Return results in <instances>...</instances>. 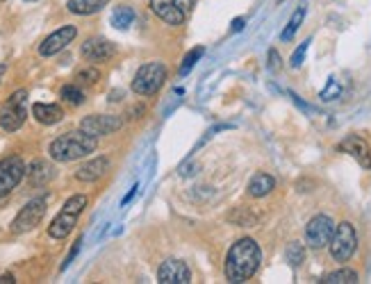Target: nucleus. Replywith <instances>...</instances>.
<instances>
[{
  "label": "nucleus",
  "instance_id": "obj_10",
  "mask_svg": "<svg viewBox=\"0 0 371 284\" xmlns=\"http://www.w3.org/2000/svg\"><path fill=\"white\" fill-rule=\"evenodd\" d=\"M26 176V164L21 157H7L0 161V198L7 195Z\"/></svg>",
  "mask_w": 371,
  "mask_h": 284
},
{
  "label": "nucleus",
  "instance_id": "obj_27",
  "mask_svg": "<svg viewBox=\"0 0 371 284\" xmlns=\"http://www.w3.org/2000/svg\"><path fill=\"white\" fill-rule=\"evenodd\" d=\"M340 96H342V86H340V82H337L335 78H331L328 84H326V89L319 93V98H321V101H326V103H328V101H337Z\"/></svg>",
  "mask_w": 371,
  "mask_h": 284
},
{
  "label": "nucleus",
  "instance_id": "obj_15",
  "mask_svg": "<svg viewBox=\"0 0 371 284\" xmlns=\"http://www.w3.org/2000/svg\"><path fill=\"white\" fill-rule=\"evenodd\" d=\"M114 52H116L114 43L107 41V39H103V37H92V39H87L84 46H82V57H84L87 62H107Z\"/></svg>",
  "mask_w": 371,
  "mask_h": 284
},
{
  "label": "nucleus",
  "instance_id": "obj_31",
  "mask_svg": "<svg viewBox=\"0 0 371 284\" xmlns=\"http://www.w3.org/2000/svg\"><path fill=\"white\" fill-rule=\"evenodd\" d=\"M269 69H271V71H278V69H280V55H278L274 48L269 50Z\"/></svg>",
  "mask_w": 371,
  "mask_h": 284
},
{
  "label": "nucleus",
  "instance_id": "obj_18",
  "mask_svg": "<svg viewBox=\"0 0 371 284\" xmlns=\"http://www.w3.org/2000/svg\"><path fill=\"white\" fill-rule=\"evenodd\" d=\"M276 189V180L269 176V173H255L253 180L248 182V193L253 198H265L271 191Z\"/></svg>",
  "mask_w": 371,
  "mask_h": 284
},
{
  "label": "nucleus",
  "instance_id": "obj_3",
  "mask_svg": "<svg viewBox=\"0 0 371 284\" xmlns=\"http://www.w3.org/2000/svg\"><path fill=\"white\" fill-rule=\"evenodd\" d=\"M84 207H87V195H82V193L71 195V198L64 203L60 214L52 218V223L48 225V234L52 239H67L73 232V227L78 225V218Z\"/></svg>",
  "mask_w": 371,
  "mask_h": 284
},
{
  "label": "nucleus",
  "instance_id": "obj_7",
  "mask_svg": "<svg viewBox=\"0 0 371 284\" xmlns=\"http://www.w3.org/2000/svg\"><path fill=\"white\" fill-rule=\"evenodd\" d=\"M150 9L169 25H182L194 9V0H150Z\"/></svg>",
  "mask_w": 371,
  "mask_h": 284
},
{
  "label": "nucleus",
  "instance_id": "obj_34",
  "mask_svg": "<svg viewBox=\"0 0 371 284\" xmlns=\"http://www.w3.org/2000/svg\"><path fill=\"white\" fill-rule=\"evenodd\" d=\"M5 282H7V284L16 282V280H14V276H12V273H7V276H0V284H5Z\"/></svg>",
  "mask_w": 371,
  "mask_h": 284
},
{
  "label": "nucleus",
  "instance_id": "obj_1",
  "mask_svg": "<svg viewBox=\"0 0 371 284\" xmlns=\"http://www.w3.org/2000/svg\"><path fill=\"white\" fill-rule=\"evenodd\" d=\"M262 261V250L253 239H239L226 255V278L233 284L248 282L255 276Z\"/></svg>",
  "mask_w": 371,
  "mask_h": 284
},
{
  "label": "nucleus",
  "instance_id": "obj_25",
  "mask_svg": "<svg viewBox=\"0 0 371 284\" xmlns=\"http://www.w3.org/2000/svg\"><path fill=\"white\" fill-rule=\"evenodd\" d=\"M203 52H205V48H194V50H189L187 52V57L182 59V64H180V75H187L194 67H196V62H199L201 57H203Z\"/></svg>",
  "mask_w": 371,
  "mask_h": 284
},
{
  "label": "nucleus",
  "instance_id": "obj_17",
  "mask_svg": "<svg viewBox=\"0 0 371 284\" xmlns=\"http://www.w3.org/2000/svg\"><path fill=\"white\" fill-rule=\"evenodd\" d=\"M32 116L37 118L43 125H55L64 118V112L60 105H46V103H37L32 107Z\"/></svg>",
  "mask_w": 371,
  "mask_h": 284
},
{
  "label": "nucleus",
  "instance_id": "obj_22",
  "mask_svg": "<svg viewBox=\"0 0 371 284\" xmlns=\"http://www.w3.org/2000/svg\"><path fill=\"white\" fill-rule=\"evenodd\" d=\"M303 18H305V5L297 7V12L292 14L289 23L285 25V30H282L280 39H282V41H292L294 35H297V32H299V28H301V23H303Z\"/></svg>",
  "mask_w": 371,
  "mask_h": 284
},
{
  "label": "nucleus",
  "instance_id": "obj_24",
  "mask_svg": "<svg viewBox=\"0 0 371 284\" xmlns=\"http://www.w3.org/2000/svg\"><path fill=\"white\" fill-rule=\"evenodd\" d=\"M285 259L289 261V264H292L294 268L301 266L303 261H305V248H303V244H299V242L289 244L287 250H285Z\"/></svg>",
  "mask_w": 371,
  "mask_h": 284
},
{
  "label": "nucleus",
  "instance_id": "obj_9",
  "mask_svg": "<svg viewBox=\"0 0 371 284\" xmlns=\"http://www.w3.org/2000/svg\"><path fill=\"white\" fill-rule=\"evenodd\" d=\"M333 234H335V223L333 218L326 214H316L314 218H310V223L305 225V244L314 250L328 246Z\"/></svg>",
  "mask_w": 371,
  "mask_h": 284
},
{
  "label": "nucleus",
  "instance_id": "obj_13",
  "mask_svg": "<svg viewBox=\"0 0 371 284\" xmlns=\"http://www.w3.org/2000/svg\"><path fill=\"white\" fill-rule=\"evenodd\" d=\"M337 150L346 152V155H351L360 166L362 169H371V146L367 144V141L362 137L358 135H348L340 141V146H337Z\"/></svg>",
  "mask_w": 371,
  "mask_h": 284
},
{
  "label": "nucleus",
  "instance_id": "obj_33",
  "mask_svg": "<svg viewBox=\"0 0 371 284\" xmlns=\"http://www.w3.org/2000/svg\"><path fill=\"white\" fill-rule=\"evenodd\" d=\"M244 23H246V21H244L242 16H239V18L233 21V28H231V30H233V32H242V30H244Z\"/></svg>",
  "mask_w": 371,
  "mask_h": 284
},
{
  "label": "nucleus",
  "instance_id": "obj_28",
  "mask_svg": "<svg viewBox=\"0 0 371 284\" xmlns=\"http://www.w3.org/2000/svg\"><path fill=\"white\" fill-rule=\"evenodd\" d=\"M308 48H310V39H305L301 46L294 50V55H292V59H289V64H292V69H299L301 64H303V59H305V52H308Z\"/></svg>",
  "mask_w": 371,
  "mask_h": 284
},
{
  "label": "nucleus",
  "instance_id": "obj_2",
  "mask_svg": "<svg viewBox=\"0 0 371 284\" xmlns=\"http://www.w3.org/2000/svg\"><path fill=\"white\" fill-rule=\"evenodd\" d=\"M94 150H96V137L80 130V132H67V135L57 137L50 144L48 152L55 161H75L80 157H87Z\"/></svg>",
  "mask_w": 371,
  "mask_h": 284
},
{
  "label": "nucleus",
  "instance_id": "obj_20",
  "mask_svg": "<svg viewBox=\"0 0 371 284\" xmlns=\"http://www.w3.org/2000/svg\"><path fill=\"white\" fill-rule=\"evenodd\" d=\"M319 282H323V284H358L360 278H358V273L351 271V268H340V271L328 273V276H323Z\"/></svg>",
  "mask_w": 371,
  "mask_h": 284
},
{
  "label": "nucleus",
  "instance_id": "obj_4",
  "mask_svg": "<svg viewBox=\"0 0 371 284\" xmlns=\"http://www.w3.org/2000/svg\"><path fill=\"white\" fill-rule=\"evenodd\" d=\"M26 116H28V91L18 89L0 107V127H3L5 132H16V130L26 123Z\"/></svg>",
  "mask_w": 371,
  "mask_h": 284
},
{
  "label": "nucleus",
  "instance_id": "obj_32",
  "mask_svg": "<svg viewBox=\"0 0 371 284\" xmlns=\"http://www.w3.org/2000/svg\"><path fill=\"white\" fill-rule=\"evenodd\" d=\"M137 189H139V184H135V187H133V189H130V191H128V195H126V198L121 200V207H126V205H128L130 200H133V198H135V193H137Z\"/></svg>",
  "mask_w": 371,
  "mask_h": 284
},
{
  "label": "nucleus",
  "instance_id": "obj_16",
  "mask_svg": "<svg viewBox=\"0 0 371 284\" xmlns=\"http://www.w3.org/2000/svg\"><path fill=\"white\" fill-rule=\"evenodd\" d=\"M107 169H110V159L107 157H96L92 161H87L82 164V166L75 171V178H78L80 182H96V180H101Z\"/></svg>",
  "mask_w": 371,
  "mask_h": 284
},
{
  "label": "nucleus",
  "instance_id": "obj_19",
  "mask_svg": "<svg viewBox=\"0 0 371 284\" xmlns=\"http://www.w3.org/2000/svg\"><path fill=\"white\" fill-rule=\"evenodd\" d=\"M110 3V0H69L67 7L71 14H78V16H89L101 12V9Z\"/></svg>",
  "mask_w": 371,
  "mask_h": 284
},
{
  "label": "nucleus",
  "instance_id": "obj_21",
  "mask_svg": "<svg viewBox=\"0 0 371 284\" xmlns=\"http://www.w3.org/2000/svg\"><path fill=\"white\" fill-rule=\"evenodd\" d=\"M28 176H30V182L35 184V187H39V184H46L52 178V166H48L46 161H35L30 166Z\"/></svg>",
  "mask_w": 371,
  "mask_h": 284
},
{
  "label": "nucleus",
  "instance_id": "obj_23",
  "mask_svg": "<svg viewBox=\"0 0 371 284\" xmlns=\"http://www.w3.org/2000/svg\"><path fill=\"white\" fill-rule=\"evenodd\" d=\"M135 21V12L130 7H116L112 12V25L116 30H128Z\"/></svg>",
  "mask_w": 371,
  "mask_h": 284
},
{
  "label": "nucleus",
  "instance_id": "obj_29",
  "mask_svg": "<svg viewBox=\"0 0 371 284\" xmlns=\"http://www.w3.org/2000/svg\"><path fill=\"white\" fill-rule=\"evenodd\" d=\"M98 78H101V73H98L96 69H87V71H80L78 73V80L80 82H87V84H94Z\"/></svg>",
  "mask_w": 371,
  "mask_h": 284
},
{
  "label": "nucleus",
  "instance_id": "obj_12",
  "mask_svg": "<svg viewBox=\"0 0 371 284\" xmlns=\"http://www.w3.org/2000/svg\"><path fill=\"white\" fill-rule=\"evenodd\" d=\"M75 35H78V30H75L73 25H64V28L55 30L52 35H48L46 39H43V43L39 46V55L41 57H52V55H57L60 50L67 48L69 43L75 39Z\"/></svg>",
  "mask_w": 371,
  "mask_h": 284
},
{
  "label": "nucleus",
  "instance_id": "obj_26",
  "mask_svg": "<svg viewBox=\"0 0 371 284\" xmlns=\"http://www.w3.org/2000/svg\"><path fill=\"white\" fill-rule=\"evenodd\" d=\"M62 98H64V101H67V103H71V105H82L84 103V93L78 89V86H75V84H67V86H62Z\"/></svg>",
  "mask_w": 371,
  "mask_h": 284
},
{
  "label": "nucleus",
  "instance_id": "obj_14",
  "mask_svg": "<svg viewBox=\"0 0 371 284\" xmlns=\"http://www.w3.org/2000/svg\"><path fill=\"white\" fill-rule=\"evenodd\" d=\"M157 282L160 284H189L192 271L180 259H167L157 271Z\"/></svg>",
  "mask_w": 371,
  "mask_h": 284
},
{
  "label": "nucleus",
  "instance_id": "obj_8",
  "mask_svg": "<svg viewBox=\"0 0 371 284\" xmlns=\"http://www.w3.org/2000/svg\"><path fill=\"white\" fill-rule=\"evenodd\" d=\"M46 205H48L46 195H39V198L30 200L23 210L16 214L14 223H12V232L14 234H23V232L35 230V227L41 223V218L46 216Z\"/></svg>",
  "mask_w": 371,
  "mask_h": 284
},
{
  "label": "nucleus",
  "instance_id": "obj_11",
  "mask_svg": "<svg viewBox=\"0 0 371 284\" xmlns=\"http://www.w3.org/2000/svg\"><path fill=\"white\" fill-rule=\"evenodd\" d=\"M123 125V121L118 116H110V114H92L82 118L80 130H84L87 135L92 137H105V135H112L116 132L118 127Z\"/></svg>",
  "mask_w": 371,
  "mask_h": 284
},
{
  "label": "nucleus",
  "instance_id": "obj_6",
  "mask_svg": "<svg viewBox=\"0 0 371 284\" xmlns=\"http://www.w3.org/2000/svg\"><path fill=\"white\" fill-rule=\"evenodd\" d=\"M331 255L335 261H348L353 257L355 253V248H358V232H355V227L353 223H340V225H335V234L331 239Z\"/></svg>",
  "mask_w": 371,
  "mask_h": 284
},
{
  "label": "nucleus",
  "instance_id": "obj_5",
  "mask_svg": "<svg viewBox=\"0 0 371 284\" xmlns=\"http://www.w3.org/2000/svg\"><path fill=\"white\" fill-rule=\"evenodd\" d=\"M167 80V67L160 62L144 64L133 80V91L139 96H153L160 91V86Z\"/></svg>",
  "mask_w": 371,
  "mask_h": 284
},
{
  "label": "nucleus",
  "instance_id": "obj_30",
  "mask_svg": "<svg viewBox=\"0 0 371 284\" xmlns=\"http://www.w3.org/2000/svg\"><path fill=\"white\" fill-rule=\"evenodd\" d=\"M80 248H82V239H78V242H75V244H73V248H71V253H69V257H67V259H64V264H62V271H67V268H69V264H71V261L75 259V255H78V253H80Z\"/></svg>",
  "mask_w": 371,
  "mask_h": 284
}]
</instances>
